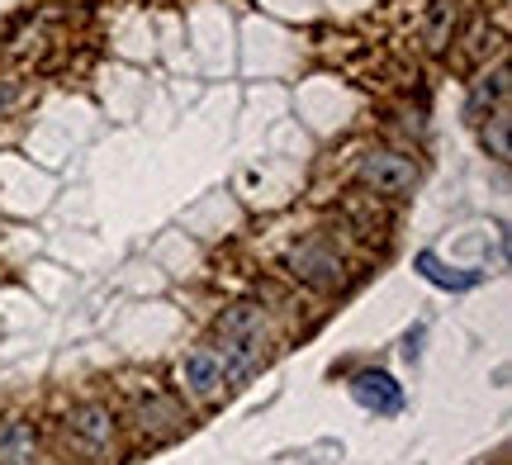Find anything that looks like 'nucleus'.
Here are the masks:
<instances>
[{
    "label": "nucleus",
    "instance_id": "6",
    "mask_svg": "<svg viewBox=\"0 0 512 465\" xmlns=\"http://www.w3.org/2000/svg\"><path fill=\"white\" fill-rule=\"evenodd\" d=\"M181 375L195 399H214L223 390V366H219V356H214V347H195V352L185 356Z\"/></svg>",
    "mask_w": 512,
    "mask_h": 465
},
{
    "label": "nucleus",
    "instance_id": "8",
    "mask_svg": "<svg viewBox=\"0 0 512 465\" xmlns=\"http://www.w3.org/2000/svg\"><path fill=\"white\" fill-rule=\"evenodd\" d=\"M38 456V437L29 423H5L0 428V465H34Z\"/></svg>",
    "mask_w": 512,
    "mask_h": 465
},
{
    "label": "nucleus",
    "instance_id": "3",
    "mask_svg": "<svg viewBox=\"0 0 512 465\" xmlns=\"http://www.w3.org/2000/svg\"><path fill=\"white\" fill-rule=\"evenodd\" d=\"M290 271L299 280H309L318 290H342L347 285V266L332 252L328 242H304L299 252H290Z\"/></svg>",
    "mask_w": 512,
    "mask_h": 465
},
{
    "label": "nucleus",
    "instance_id": "1",
    "mask_svg": "<svg viewBox=\"0 0 512 465\" xmlns=\"http://www.w3.org/2000/svg\"><path fill=\"white\" fill-rule=\"evenodd\" d=\"M214 356L223 366V385H238L266 361V314L256 304H233L219 318V342Z\"/></svg>",
    "mask_w": 512,
    "mask_h": 465
},
{
    "label": "nucleus",
    "instance_id": "2",
    "mask_svg": "<svg viewBox=\"0 0 512 465\" xmlns=\"http://www.w3.org/2000/svg\"><path fill=\"white\" fill-rule=\"evenodd\" d=\"M361 181L375 186L380 195H408L418 186V167L403 152H366L361 157Z\"/></svg>",
    "mask_w": 512,
    "mask_h": 465
},
{
    "label": "nucleus",
    "instance_id": "7",
    "mask_svg": "<svg viewBox=\"0 0 512 465\" xmlns=\"http://www.w3.org/2000/svg\"><path fill=\"white\" fill-rule=\"evenodd\" d=\"M413 266H418L422 280H432V285H441V290H475L479 280H484V271H451L437 252H418Z\"/></svg>",
    "mask_w": 512,
    "mask_h": 465
},
{
    "label": "nucleus",
    "instance_id": "9",
    "mask_svg": "<svg viewBox=\"0 0 512 465\" xmlns=\"http://www.w3.org/2000/svg\"><path fill=\"white\" fill-rule=\"evenodd\" d=\"M446 19H456V5H446V0H437V10H432V48H446Z\"/></svg>",
    "mask_w": 512,
    "mask_h": 465
},
{
    "label": "nucleus",
    "instance_id": "5",
    "mask_svg": "<svg viewBox=\"0 0 512 465\" xmlns=\"http://www.w3.org/2000/svg\"><path fill=\"white\" fill-rule=\"evenodd\" d=\"M351 399H356L361 409H370V413H384V418L403 409V390L394 385V375H384V371L351 375Z\"/></svg>",
    "mask_w": 512,
    "mask_h": 465
},
{
    "label": "nucleus",
    "instance_id": "4",
    "mask_svg": "<svg viewBox=\"0 0 512 465\" xmlns=\"http://www.w3.org/2000/svg\"><path fill=\"white\" fill-rule=\"evenodd\" d=\"M67 437H72L81 451H91V456H105L114 447V413L105 404H81L72 409L67 418Z\"/></svg>",
    "mask_w": 512,
    "mask_h": 465
}]
</instances>
